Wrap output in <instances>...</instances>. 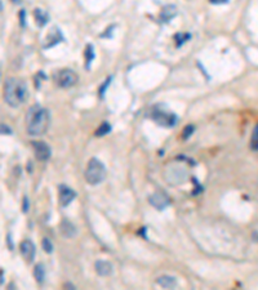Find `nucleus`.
I'll list each match as a JSON object with an SVG mask.
<instances>
[{"instance_id": "obj_26", "label": "nucleus", "mask_w": 258, "mask_h": 290, "mask_svg": "<svg viewBox=\"0 0 258 290\" xmlns=\"http://www.w3.org/2000/svg\"><path fill=\"white\" fill-rule=\"evenodd\" d=\"M7 133L8 136H11L12 134V129L8 127L7 124H1V134H5Z\"/></svg>"}, {"instance_id": "obj_29", "label": "nucleus", "mask_w": 258, "mask_h": 290, "mask_svg": "<svg viewBox=\"0 0 258 290\" xmlns=\"http://www.w3.org/2000/svg\"><path fill=\"white\" fill-rule=\"evenodd\" d=\"M140 234L142 236H144L145 239H146V227H142V230H141V231H140Z\"/></svg>"}, {"instance_id": "obj_5", "label": "nucleus", "mask_w": 258, "mask_h": 290, "mask_svg": "<svg viewBox=\"0 0 258 290\" xmlns=\"http://www.w3.org/2000/svg\"><path fill=\"white\" fill-rule=\"evenodd\" d=\"M55 79L57 85L61 87V88H71L73 85L76 84L77 81L76 73L73 70H70V69L59 70L58 72L55 75Z\"/></svg>"}, {"instance_id": "obj_33", "label": "nucleus", "mask_w": 258, "mask_h": 290, "mask_svg": "<svg viewBox=\"0 0 258 290\" xmlns=\"http://www.w3.org/2000/svg\"><path fill=\"white\" fill-rule=\"evenodd\" d=\"M253 236H255V237H253V239H255L256 241H258V234H253Z\"/></svg>"}, {"instance_id": "obj_4", "label": "nucleus", "mask_w": 258, "mask_h": 290, "mask_svg": "<svg viewBox=\"0 0 258 290\" xmlns=\"http://www.w3.org/2000/svg\"><path fill=\"white\" fill-rule=\"evenodd\" d=\"M152 120L158 125L166 127V128H172L177 124L178 118L177 115L170 111H166L163 106H155L152 107L151 112H150Z\"/></svg>"}, {"instance_id": "obj_2", "label": "nucleus", "mask_w": 258, "mask_h": 290, "mask_svg": "<svg viewBox=\"0 0 258 290\" xmlns=\"http://www.w3.org/2000/svg\"><path fill=\"white\" fill-rule=\"evenodd\" d=\"M29 98V91L25 80L11 77L4 83V101L11 107H19Z\"/></svg>"}, {"instance_id": "obj_27", "label": "nucleus", "mask_w": 258, "mask_h": 290, "mask_svg": "<svg viewBox=\"0 0 258 290\" xmlns=\"http://www.w3.org/2000/svg\"><path fill=\"white\" fill-rule=\"evenodd\" d=\"M25 16H26V11L25 9H21V12H19V22H21V26H22V27H25L26 26Z\"/></svg>"}, {"instance_id": "obj_19", "label": "nucleus", "mask_w": 258, "mask_h": 290, "mask_svg": "<svg viewBox=\"0 0 258 290\" xmlns=\"http://www.w3.org/2000/svg\"><path fill=\"white\" fill-rule=\"evenodd\" d=\"M251 148L253 151H258V125H256V128L253 129V133H252Z\"/></svg>"}, {"instance_id": "obj_30", "label": "nucleus", "mask_w": 258, "mask_h": 290, "mask_svg": "<svg viewBox=\"0 0 258 290\" xmlns=\"http://www.w3.org/2000/svg\"><path fill=\"white\" fill-rule=\"evenodd\" d=\"M63 287H65V288H71V289H75L74 285H73V284H70V283H66L65 285H63Z\"/></svg>"}, {"instance_id": "obj_16", "label": "nucleus", "mask_w": 258, "mask_h": 290, "mask_svg": "<svg viewBox=\"0 0 258 290\" xmlns=\"http://www.w3.org/2000/svg\"><path fill=\"white\" fill-rule=\"evenodd\" d=\"M84 58H85V70H89L91 69V65H92V61L94 59V48H93L92 44H88L85 47L84 51Z\"/></svg>"}, {"instance_id": "obj_17", "label": "nucleus", "mask_w": 258, "mask_h": 290, "mask_svg": "<svg viewBox=\"0 0 258 290\" xmlns=\"http://www.w3.org/2000/svg\"><path fill=\"white\" fill-rule=\"evenodd\" d=\"M34 277H35V280L37 281V284H40L41 285V284L44 283L45 268L41 263H37V265L35 266V268H34Z\"/></svg>"}, {"instance_id": "obj_28", "label": "nucleus", "mask_w": 258, "mask_h": 290, "mask_svg": "<svg viewBox=\"0 0 258 290\" xmlns=\"http://www.w3.org/2000/svg\"><path fill=\"white\" fill-rule=\"evenodd\" d=\"M212 4H226L229 3V0H209Z\"/></svg>"}, {"instance_id": "obj_3", "label": "nucleus", "mask_w": 258, "mask_h": 290, "mask_svg": "<svg viewBox=\"0 0 258 290\" xmlns=\"http://www.w3.org/2000/svg\"><path fill=\"white\" fill-rule=\"evenodd\" d=\"M105 177H106V168L103 165V163L96 158L91 159L84 172L85 181L91 186H96L105 180Z\"/></svg>"}, {"instance_id": "obj_11", "label": "nucleus", "mask_w": 258, "mask_h": 290, "mask_svg": "<svg viewBox=\"0 0 258 290\" xmlns=\"http://www.w3.org/2000/svg\"><path fill=\"white\" fill-rule=\"evenodd\" d=\"M176 16H177V8H176V5L168 4L166 7H163V9L160 11V15H159V18H160L162 22L166 23L169 22L170 19H173Z\"/></svg>"}, {"instance_id": "obj_9", "label": "nucleus", "mask_w": 258, "mask_h": 290, "mask_svg": "<svg viewBox=\"0 0 258 290\" xmlns=\"http://www.w3.org/2000/svg\"><path fill=\"white\" fill-rule=\"evenodd\" d=\"M19 252H21V255H22L26 263H31L34 261V258H35L37 248H35L31 240L26 239L19 244Z\"/></svg>"}, {"instance_id": "obj_12", "label": "nucleus", "mask_w": 258, "mask_h": 290, "mask_svg": "<svg viewBox=\"0 0 258 290\" xmlns=\"http://www.w3.org/2000/svg\"><path fill=\"white\" fill-rule=\"evenodd\" d=\"M59 230H61V234H62L67 239H73L75 235H76V228L73 223H71L69 219H62L61 223H59Z\"/></svg>"}, {"instance_id": "obj_15", "label": "nucleus", "mask_w": 258, "mask_h": 290, "mask_svg": "<svg viewBox=\"0 0 258 290\" xmlns=\"http://www.w3.org/2000/svg\"><path fill=\"white\" fill-rule=\"evenodd\" d=\"M94 268H96V272L100 276H109L112 272V266H111L110 262L106 261H97Z\"/></svg>"}, {"instance_id": "obj_31", "label": "nucleus", "mask_w": 258, "mask_h": 290, "mask_svg": "<svg viewBox=\"0 0 258 290\" xmlns=\"http://www.w3.org/2000/svg\"><path fill=\"white\" fill-rule=\"evenodd\" d=\"M0 284L1 285H4V270L1 268V280H0Z\"/></svg>"}, {"instance_id": "obj_8", "label": "nucleus", "mask_w": 258, "mask_h": 290, "mask_svg": "<svg viewBox=\"0 0 258 290\" xmlns=\"http://www.w3.org/2000/svg\"><path fill=\"white\" fill-rule=\"evenodd\" d=\"M58 195H59V205L62 208H66L71 204V201L76 198V192L70 188L66 184H59L58 186Z\"/></svg>"}, {"instance_id": "obj_32", "label": "nucleus", "mask_w": 258, "mask_h": 290, "mask_svg": "<svg viewBox=\"0 0 258 290\" xmlns=\"http://www.w3.org/2000/svg\"><path fill=\"white\" fill-rule=\"evenodd\" d=\"M22 1V0H12V3H15V4H19Z\"/></svg>"}, {"instance_id": "obj_18", "label": "nucleus", "mask_w": 258, "mask_h": 290, "mask_svg": "<svg viewBox=\"0 0 258 290\" xmlns=\"http://www.w3.org/2000/svg\"><path fill=\"white\" fill-rule=\"evenodd\" d=\"M111 130V125L110 123H107V121H103L102 124L100 125V128L97 129L96 132V136L97 137H103L106 136V134H109Z\"/></svg>"}, {"instance_id": "obj_24", "label": "nucleus", "mask_w": 258, "mask_h": 290, "mask_svg": "<svg viewBox=\"0 0 258 290\" xmlns=\"http://www.w3.org/2000/svg\"><path fill=\"white\" fill-rule=\"evenodd\" d=\"M22 212L23 213H27L29 212V196L25 195L22 200Z\"/></svg>"}, {"instance_id": "obj_7", "label": "nucleus", "mask_w": 258, "mask_h": 290, "mask_svg": "<svg viewBox=\"0 0 258 290\" xmlns=\"http://www.w3.org/2000/svg\"><path fill=\"white\" fill-rule=\"evenodd\" d=\"M31 146L34 148V154H35V158L39 160V162H47L51 158V147L45 142H41V141H34L31 142Z\"/></svg>"}, {"instance_id": "obj_13", "label": "nucleus", "mask_w": 258, "mask_h": 290, "mask_svg": "<svg viewBox=\"0 0 258 290\" xmlns=\"http://www.w3.org/2000/svg\"><path fill=\"white\" fill-rule=\"evenodd\" d=\"M156 284L164 289H173V288L177 287V280L174 279L173 276L164 275L156 279Z\"/></svg>"}, {"instance_id": "obj_25", "label": "nucleus", "mask_w": 258, "mask_h": 290, "mask_svg": "<svg viewBox=\"0 0 258 290\" xmlns=\"http://www.w3.org/2000/svg\"><path fill=\"white\" fill-rule=\"evenodd\" d=\"M115 29V25L110 26L109 29H106V33L101 34V37H112V30Z\"/></svg>"}, {"instance_id": "obj_6", "label": "nucleus", "mask_w": 258, "mask_h": 290, "mask_svg": "<svg viewBox=\"0 0 258 290\" xmlns=\"http://www.w3.org/2000/svg\"><path fill=\"white\" fill-rule=\"evenodd\" d=\"M148 202L154 206L155 209L158 210H164L166 208H168L170 204V199L168 198V195L164 191H156L152 195H150L148 198Z\"/></svg>"}, {"instance_id": "obj_14", "label": "nucleus", "mask_w": 258, "mask_h": 290, "mask_svg": "<svg viewBox=\"0 0 258 290\" xmlns=\"http://www.w3.org/2000/svg\"><path fill=\"white\" fill-rule=\"evenodd\" d=\"M34 17H35V23H37L39 27H44L49 21L48 13L43 11V9H40V8L34 9Z\"/></svg>"}, {"instance_id": "obj_22", "label": "nucleus", "mask_w": 258, "mask_h": 290, "mask_svg": "<svg viewBox=\"0 0 258 290\" xmlns=\"http://www.w3.org/2000/svg\"><path fill=\"white\" fill-rule=\"evenodd\" d=\"M111 80H112V76L107 77L106 80L103 81V84L100 87V89H98V93H100L101 99H103V97H105V92H106V89L109 88V85H110Z\"/></svg>"}, {"instance_id": "obj_21", "label": "nucleus", "mask_w": 258, "mask_h": 290, "mask_svg": "<svg viewBox=\"0 0 258 290\" xmlns=\"http://www.w3.org/2000/svg\"><path fill=\"white\" fill-rule=\"evenodd\" d=\"M190 37H191V35H190V34H177V35L174 36V39H176V41H177L178 48H180L181 45L184 44V41H187Z\"/></svg>"}, {"instance_id": "obj_20", "label": "nucleus", "mask_w": 258, "mask_h": 290, "mask_svg": "<svg viewBox=\"0 0 258 290\" xmlns=\"http://www.w3.org/2000/svg\"><path fill=\"white\" fill-rule=\"evenodd\" d=\"M41 248H43V250L47 254L53 253V244H52V241L48 237H44V239L41 240Z\"/></svg>"}, {"instance_id": "obj_23", "label": "nucleus", "mask_w": 258, "mask_h": 290, "mask_svg": "<svg viewBox=\"0 0 258 290\" xmlns=\"http://www.w3.org/2000/svg\"><path fill=\"white\" fill-rule=\"evenodd\" d=\"M194 130H195V127H194V125L190 124L187 125V127H184V132H182V140L186 141L187 138H190L192 133H194Z\"/></svg>"}, {"instance_id": "obj_1", "label": "nucleus", "mask_w": 258, "mask_h": 290, "mask_svg": "<svg viewBox=\"0 0 258 290\" xmlns=\"http://www.w3.org/2000/svg\"><path fill=\"white\" fill-rule=\"evenodd\" d=\"M49 121V111L40 105H34L26 115V130L30 136H41L48 130Z\"/></svg>"}, {"instance_id": "obj_10", "label": "nucleus", "mask_w": 258, "mask_h": 290, "mask_svg": "<svg viewBox=\"0 0 258 290\" xmlns=\"http://www.w3.org/2000/svg\"><path fill=\"white\" fill-rule=\"evenodd\" d=\"M63 40H65V37H63L61 30L57 29V27H53L48 36H47V39H45L47 43H45L44 48H52V47H55V44H58V43H61Z\"/></svg>"}]
</instances>
